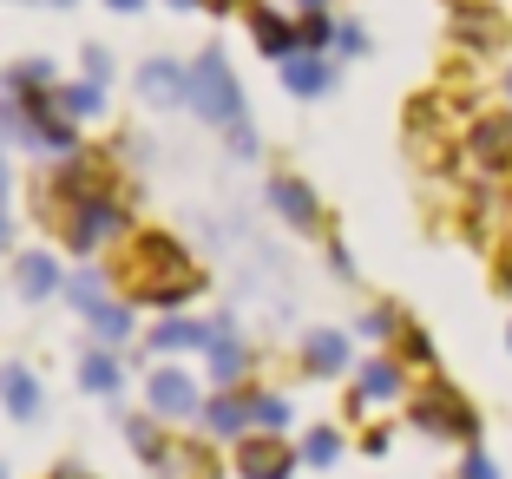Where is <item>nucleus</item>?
Masks as SVG:
<instances>
[{
	"instance_id": "1",
	"label": "nucleus",
	"mask_w": 512,
	"mask_h": 479,
	"mask_svg": "<svg viewBox=\"0 0 512 479\" xmlns=\"http://www.w3.org/2000/svg\"><path fill=\"white\" fill-rule=\"evenodd\" d=\"M119 289L132 302H158V309H171V302H184V296L204 289V270H197L171 237H138L132 250H125V263H119Z\"/></svg>"
},
{
	"instance_id": "2",
	"label": "nucleus",
	"mask_w": 512,
	"mask_h": 479,
	"mask_svg": "<svg viewBox=\"0 0 512 479\" xmlns=\"http://www.w3.org/2000/svg\"><path fill=\"white\" fill-rule=\"evenodd\" d=\"M191 105L204 112L211 125H243V92H237V73L224 66V53H197L191 66Z\"/></svg>"
},
{
	"instance_id": "3",
	"label": "nucleus",
	"mask_w": 512,
	"mask_h": 479,
	"mask_svg": "<svg viewBox=\"0 0 512 479\" xmlns=\"http://www.w3.org/2000/svg\"><path fill=\"white\" fill-rule=\"evenodd\" d=\"M407 420H414L421 434H440V440H473V434H480V420H473V407L460 401L453 388H440V381H434V388H427L414 407H407Z\"/></svg>"
},
{
	"instance_id": "4",
	"label": "nucleus",
	"mask_w": 512,
	"mask_h": 479,
	"mask_svg": "<svg viewBox=\"0 0 512 479\" xmlns=\"http://www.w3.org/2000/svg\"><path fill=\"white\" fill-rule=\"evenodd\" d=\"M106 237H125V210H119V197L99 191V197H86V204H73V224H66V250L92 256Z\"/></svg>"
},
{
	"instance_id": "5",
	"label": "nucleus",
	"mask_w": 512,
	"mask_h": 479,
	"mask_svg": "<svg viewBox=\"0 0 512 479\" xmlns=\"http://www.w3.org/2000/svg\"><path fill=\"white\" fill-rule=\"evenodd\" d=\"M467 158L486 178H506L512 171V112H480L467 132Z\"/></svg>"
},
{
	"instance_id": "6",
	"label": "nucleus",
	"mask_w": 512,
	"mask_h": 479,
	"mask_svg": "<svg viewBox=\"0 0 512 479\" xmlns=\"http://www.w3.org/2000/svg\"><path fill=\"white\" fill-rule=\"evenodd\" d=\"M289 466H296V453H289L276 434L243 440V447H237V473L243 479H289Z\"/></svg>"
},
{
	"instance_id": "7",
	"label": "nucleus",
	"mask_w": 512,
	"mask_h": 479,
	"mask_svg": "<svg viewBox=\"0 0 512 479\" xmlns=\"http://www.w3.org/2000/svg\"><path fill=\"white\" fill-rule=\"evenodd\" d=\"M138 92H145L151 105H184L191 99V73H184L178 60H145L138 66Z\"/></svg>"
},
{
	"instance_id": "8",
	"label": "nucleus",
	"mask_w": 512,
	"mask_h": 479,
	"mask_svg": "<svg viewBox=\"0 0 512 479\" xmlns=\"http://www.w3.org/2000/svg\"><path fill=\"white\" fill-rule=\"evenodd\" d=\"M145 394H151V414H165V420L197 414V388H191V375H178V368H158Z\"/></svg>"
},
{
	"instance_id": "9",
	"label": "nucleus",
	"mask_w": 512,
	"mask_h": 479,
	"mask_svg": "<svg viewBox=\"0 0 512 479\" xmlns=\"http://www.w3.org/2000/svg\"><path fill=\"white\" fill-rule=\"evenodd\" d=\"M250 33H256V46H263L270 60H289V53H302V27H289V20L270 14V7H256V14H250Z\"/></svg>"
},
{
	"instance_id": "10",
	"label": "nucleus",
	"mask_w": 512,
	"mask_h": 479,
	"mask_svg": "<svg viewBox=\"0 0 512 479\" xmlns=\"http://www.w3.org/2000/svg\"><path fill=\"white\" fill-rule=\"evenodd\" d=\"M14 283H20V296H27V302H46L53 289H60V263H53L46 250H27L14 263Z\"/></svg>"
},
{
	"instance_id": "11",
	"label": "nucleus",
	"mask_w": 512,
	"mask_h": 479,
	"mask_svg": "<svg viewBox=\"0 0 512 479\" xmlns=\"http://www.w3.org/2000/svg\"><path fill=\"white\" fill-rule=\"evenodd\" d=\"M0 401H7L14 420H33V414H40V381H33L20 361H7V368H0Z\"/></svg>"
},
{
	"instance_id": "12",
	"label": "nucleus",
	"mask_w": 512,
	"mask_h": 479,
	"mask_svg": "<svg viewBox=\"0 0 512 479\" xmlns=\"http://www.w3.org/2000/svg\"><path fill=\"white\" fill-rule=\"evenodd\" d=\"M283 79H289V92H296V99H316V92H329V60H316V53H309V46H302V53H289L283 60Z\"/></svg>"
},
{
	"instance_id": "13",
	"label": "nucleus",
	"mask_w": 512,
	"mask_h": 479,
	"mask_svg": "<svg viewBox=\"0 0 512 479\" xmlns=\"http://www.w3.org/2000/svg\"><path fill=\"white\" fill-rule=\"evenodd\" d=\"M270 204L283 210V217H289L296 230H309V224H316V191H309L302 178H276V184H270Z\"/></svg>"
},
{
	"instance_id": "14",
	"label": "nucleus",
	"mask_w": 512,
	"mask_h": 479,
	"mask_svg": "<svg viewBox=\"0 0 512 479\" xmlns=\"http://www.w3.org/2000/svg\"><path fill=\"white\" fill-rule=\"evenodd\" d=\"M302 361H309V375H342L348 368V335L316 329L309 342H302Z\"/></svg>"
},
{
	"instance_id": "15",
	"label": "nucleus",
	"mask_w": 512,
	"mask_h": 479,
	"mask_svg": "<svg viewBox=\"0 0 512 479\" xmlns=\"http://www.w3.org/2000/svg\"><path fill=\"white\" fill-rule=\"evenodd\" d=\"M453 33L486 53V46H499V14H493V7H473V0H460V7H453Z\"/></svg>"
},
{
	"instance_id": "16",
	"label": "nucleus",
	"mask_w": 512,
	"mask_h": 479,
	"mask_svg": "<svg viewBox=\"0 0 512 479\" xmlns=\"http://www.w3.org/2000/svg\"><path fill=\"white\" fill-rule=\"evenodd\" d=\"M204 427H211V434H224V440H237L243 427H250V401H237V394H217L211 407H204Z\"/></svg>"
},
{
	"instance_id": "17",
	"label": "nucleus",
	"mask_w": 512,
	"mask_h": 479,
	"mask_svg": "<svg viewBox=\"0 0 512 479\" xmlns=\"http://www.w3.org/2000/svg\"><path fill=\"white\" fill-rule=\"evenodd\" d=\"M204 348H211V381H217V388H237L243 368H250V355H243V348L230 342V335H211Z\"/></svg>"
},
{
	"instance_id": "18",
	"label": "nucleus",
	"mask_w": 512,
	"mask_h": 479,
	"mask_svg": "<svg viewBox=\"0 0 512 479\" xmlns=\"http://www.w3.org/2000/svg\"><path fill=\"white\" fill-rule=\"evenodd\" d=\"M204 342H211V329H204V322H178V315H165V322L151 329V348H158V355H171V348H204Z\"/></svg>"
},
{
	"instance_id": "19",
	"label": "nucleus",
	"mask_w": 512,
	"mask_h": 479,
	"mask_svg": "<svg viewBox=\"0 0 512 479\" xmlns=\"http://www.w3.org/2000/svg\"><path fill=\"white\" fill-rule=\"evenodd\" d=\"M79 388L119 394V361H112V355H86V361H79Z\"/></svg>"
},
{
	"instance_id": "20",
	"label": "nucleus",
	"mask_w": 512,
	"mask_h": 479,
	"mask_svg": "<svg viewBox=\"0 0 512 479\" xmlns=\"http://www.w3.org/2000/svg\"><path fill=\"white\" fill-rule=\"evenodd\" d=\"M250 427H256V434H283V427H289V401H283V394H256V401H250Z\"/></svg>"
},
{
	"instance_id": "21",
	"label": "nucleus",
	"mask_w": 512,
	"mask_h": 479,
	"mask_svg": "<svg viewBox=\"0 0 512 479\" xmlns=\"http://www.w3.org/2000/svg\"><path fill=\"white\" fill-rule=\"evenodd\" d=\"M362 394L368 401H394V394H401V368H394V361H368L362 368Z\"/></svg>"
},
{
	"instance_id": "22",
	"label": "nucleus",
	"mask_w": 512,
	"mask_h": 479,
	"mask_svg": "<svg viewBox=\"0 0 512 479\" xmlns=\"http://www.w3.org/2000/svg\"><path fill=\"white\" fill-rule=\"evenodd\" d=\"M302 460L309 466H335L342 460V434H335V427H309V434H302Z\"/></svg>"
},
{
	"instance_id": "23",
	"label": "nucleus",
	"mask_w": 512,
	"mask_h": 479,
	"mask_svg": "<svg viewBox=\"0 0 512 479\" xmlns=\"http://www.w3.org/2000/svg\"><path fill=\"white\" fill-rule=\"evenodd\" d=\"M171 460V479H217V460L204 447H178V453H165Z\"/></svg>"
},
{
	"instance_id": "24",
	"label": "nucleus",
	"mask_w": 512,
	"mask_h": 479,
	"mask_svg": "<svg viewBox=\"0 0 512 479\" xmlns=\"http://www.w3.org/2000/svg\"><path fill=\"white\" fill-rule=\"evenodd\" d=\"M60 105L73 112V119H92V112L106 105V86H99V79H86V86H66V92H60Z\"/></svg>"
},
{
	"instance_id": "25",
	"label": "nucleus",
	"mask_w": 512,
	"mask_h": 479,
	"mask_svg": "<svg viewBox=\"0 0 512 479\" xmlns=\"http://www.w3.org/2000/svg\"><path fill=\"white\" fill-rule=\"evenodd\" d=\"M92 329L106 335V342H125V335H132V309H112V302H99V309L86 315Z\"/></svg>"
},
{
	"instance_id": "26",
	"label": "nucleus",
	"mask_w": 512,
	"mask_h": 479,
	"mask_svg": "<svg viewBox=\"0 0 512 479\" xmlns=\"http://www.w3.org/2000/svg\"><path fill=\"white\" fill-rule=\"evenodd\" d=\"M60 289H66V302H73L79 315L99 309V276H73V283H60Z\"/></svg>"
},
{
	"instance_id": "27",
	"label": "nucleus",
	"mask_w": 512,
	"mask_h": 479,
	"mask_svg": "<svg viewBox=\"0 0 512 479\" xmlns=\"http://www.w3.org/2000/svg\"><path fill=\"white\" fill-rule=\"evenodd\" d=\"M401 361H414V368H434V342H427L421 329H401Z\"/></svg>"
},
{
	"instance_id": "28",
	"label": "nucleus",
	"mask_w": 512,
	"mask_h": 479,
	"mask_svg": "<svg viewBox=\"0 0 512 479\" xmlns=\"http://www.w3.org/2000/svg\"><path fill=\"white\" fill-rule=\"evenodd\" d=\"M125 440H132L145 460H165V447H158V434H151V420H125Z\"/></svg>"
},
{
	"instance_id": "29",
	"label": "nucleus",
	"mask_w": 512,
	"mask_h": 479,
	"mask_svg": "<svg viewBox=\"0 0 512 479\" xmlns=\"http://www.w3.org/2000/svg\"><path fill=\"white\" fill-rule=\"evenodd\" d=\"M329 40H335V27H329V20L316 14V7H309V20H302V46H309V53H322Z\"/></svg>"
},
{
	"instance_id": "30",
	"label": "nucleus",
	"mask_w": 512,
	"mask_h": 479,
	"mask_svg": "<svg viewBox=\"0 0 512 479\" xmlns=\"http://www.w3.org/2000/svg\"><path fill=\"white\" fill-rule=\"evenodd\" d=\"M46 79H53V66H46V60H20L14 66V86H46Z\"/></svg>"
},
{
	"instance_id": "31",
	"label": "nucleus",
	"mask_w": 512,
	"mask_h": 479,
	"mask_svg": "<svg viewBox=\"0 0 512 479\" xmlns=\"http://www.w3.org/2000/svg\"><path fill=\"white\" fill-rule=\"evenodd\" d=\"M401 322H394V309H368L362 315V335H394Z\"/></svg>"
},
{
	"instance_id": "32",
	"label": "nucleus",
	"mask_w": 512,
	"mask_h": 479,
	"mask_svg": "<svg viewBox=\"0 0 512 479\" xmlns=\"http://www.w3.org/2000/svg\"><path fill=\"white\" fill-rule=\"evenodd\" d=\"M460 479H499V466L486 460V453H467V460H460Z\"/></svg>"
},
{
	"instance_id": "33",
	"label": "nucleus",
	"mask_w": 512,
	"mask_h": 479,
	"mask_svg": "<svg viewBox=\"0 0 512 479\" xmlns=\"http://www.w3.org/2000/svg\"><path fill=\"white\" fill-rule=\"evenodd\" d=\"M335 46H342V53H368V33L362 27H335Z\"/></svg>"
},
{
	"instance_id": "34",
	"label": "nucleus",
	"mask_w": 512,
	"mask_h": 479,
	"mask_svg": "<svg viewBox=\"0 0 512 479\" xmlns=\"http://www.w3.org/2000/svg\"><path fill=\"white\" fill-rule=\"evenodd\" d=\"M112 60H106V46H86V79H106Z\"/></svg>"
},
{
	"instance_id": "35",
	"label": "nucleus",
	"mask_w": 512,
	"mask_h": 479,
	"mask_svg": "<svg viewBox=\"0 0 512 479\" xmlns=\"http://www.w3.org/2000/svg\"><path fill=\"white\" fill-rule=\"evenodd\" d=\"M230 151H237V158H250V151H256V132H250V125H230Z\"/></svg>"
},
{
	"instance_id": "36",
	"label": "nucleus",
	"mask_w": 512,
	"mask_h": 479,
	"mask_svg": "<svg viewBox=\"0 0 512 479\" xmlns=\"http://www.w3.org/2000/svg\"><path fill=\"white\" fill-rule=\"evenodd\" d=\"M112 14H138V7H145V0H106Z\"/></svg>"
},
{
	"instance_id": "37",
	"label": "nucleus",
	"mask_w": 512,
	"mask_h": 479,
	"mask_svg": "<svg viewBox=\"0 0 512 479\" xmlns=\"http://www.w3.org/2000/svg\"><path fill=\"white\" fill-rule=\"evenodd\" d=\"M0 204H7V165H0Z\"/></svg>"
},
{
	"instance_id": "38",
	"label": "nucleus",
	"mask_w": 512,
	"mask_h": 479,
	"mask_svg": "<svg viewBox=\"0 0 512 479\" xmlns=\"http://www.w3.org/2000/svg\"><path fill=\"white\" fill-rule=\"evenodd\" d=\"M0 250H7V217H0Z\"/></svg>"
},
{
	"instance_id": "39",
	"label": "nucleus",
	"mask_w": 512,
	"mask_h": 479,
	"mask_svg": "<svg viewBox=\"0 0 512 479\" xmlns=\"http://www.w3.org/2000/svg\"><path fill=\"white\" fill-rule=\"evenodd\" d=\"M171 7H197V0H171Z\"/></svg>"
},
{
	"instance_id": "40",
	"label": "nucleus",
	"mask_w": 512,
	"mask_h": 479,
	"mask_svg": "<svg viewBox=\"0 0 512 479\" xmlns=\"http://www.w3.org/2000/svg\"><path fill=\"white\" fill-rule=\"evenodd\" d=\"M506 92H512V66H506Z\"/></svg>"
},
{
	"instance_id": "41",
	"label": "nucleus",
	"mask_w": 512,
	"mask_h": 479,
	"mask_svg": "<svg viewBox=\"0 0 512 479\" xmlns=\"http://www.w3.org/2000/svg\"><path fill=\"white\" fill-rule=\"evenodd\" d=\"M60 479H86V473H60Z\"/></svg>"
},
{
	"instance_id": "42",
	"label": "nucleus",
	"mask_w": 512,
	"mask_h": 479,
	"mask_svg": "<svg viewBox=\"0 0 512 479\" xmlns=\"http://www.w3.org/2000/svg\"><path fill=\"white\" fill-rule=\"evenodd\" d=\"M302 7H322V0H302Z\"/></svg>"
},
{
	"instance_id": "43",
	"label": "nucleus",
	"mask_w": 512,
	"mask_h": 479,
	"mask_svg": "<svg viewBox=\"0 0 512 479\" xmlns=\"http://www.w3.org/2000/svg\"><path fill=\"white\" fill-rule=\"evenodd\" d=\"M0 479H7V460H0Z\"/></svg>"
},
{
	"instance_id": "44",
	"label": "nucleus",
	"mask_w": 512,
	"mask_h": 479,
	"mask_svg": "<svg viewBox=\"0 0 512 479\" xmlns=\"http://www.w3.org/2000/svg\"><path fill=\"white\" fill-rule=\"evenodd\" d=\"M217 7H230V0H217Z\"/></svg>"
},
{
	"instance_id": "45",
	"label": "nucleus",
	"mask_w": 512,
	"mask_h": 479,
	"mask_svg": "<svg viewBox=\"0 0 512 479\" xmlns=\"http://www.w3.org/2000/svg\"><path fill=\"white\" fill-rule=\"evenodd\" d=\"M506 342H512V329H506Z\"/></svg>"
},
{
	"instance_id": "46",
	"label": "nucleus",
	"mask_w": 512,
	"mask_h": 479,
	"mask_svg": "<svg viewBox=\"0 0 512 479\" xmlns=\"http://www.w3.org/2000/svg\"><path fill=\"white\" fill-rule=\"evenodd\" d=\"M60 7H66V0H60Z\"/></svg>"
}]
</instances>
